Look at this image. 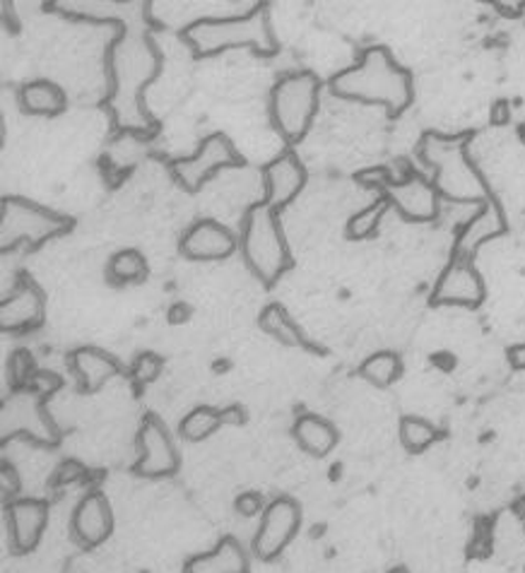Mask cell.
Returning a JSON list of instances; mask_svg holds the SVG:
<instances>
[{"label": "cell", "instance_id": "6da1fadb", "mask_svg": "<svg viewBox=\"0 0 525 573\" xmlns=\"http://www.w3.org/2000/svg\"><path fill=\"white\" fill-rule=\"evenodd\" d=\"M152 27L131 32L121 24V34L106 51L109 94L104 106L119 133H157V121L145 104V90L162 70V53L152 41Z\"/></svg>", "mask_w": 525, "mask_h": 573}, {"label": "cell", "instance_id": "7a4b0ae2", "mask_svg": "<svg viewBox=\"0 0 525 573\" xmlns=\"http://www.w3.org/2000/svg\"><path fill=\"white\" fill-rule=\"evenodd\" d=\"M475 131L465 133H439L426 131L418 143V155L424 166L432 170V184L439 198L451 203L475 205L477 213L482 209L500 207L502 201L490 188L487 178L470 160V143Z\"/></svg>", "mask_w": 525, "mask_h": 573}, {"label": "cell", "instance_id": "3957f363", "mask_svg": "<svg viewBox=\"0 0 525 573\" xmlns=\"http://www.w3.org/2000/svg\"><path fill=\"white\" fill-rule=\"evenodd\" d=\"M328 90L338 100L383 106L391 119L403 114L414 102L412 73L379 44L367 47L354 65L342 68L330 78Z\"/></svg>", "mask_w": 525, "mask_h": 573}, {"label": "cell", "instance_id": "277c9868", "mask_svg": "<svg viewBox=\"0 0 525 573\" xmlns=\"http://www.w3.org/2000/svg\"><path fill=\"white\" fill-rule=\"evenodd\" d=\"M193 59H210L225 51H254L256 55H275L280 51L275 37L268 3H258L251 12L231 18L203 20L182 34Z\"/></svg>", "mask_w": 525, "mask_h": 573}, {"label": "cell", "instance_id": "5b68a950", "mask_svg": "<svg viewBox=\"0 0 525 573\" xmlns=\"http://www.w3.org/2000/svg\"><path fill=\"white\" fill-rule=\"evenodd\" d=\"M239 250L246 268L266 287L278 285L280 277L287 270H292L295 265L292 250H289L287 236L280 225V213L266 201L248 205L241 222Z\"/></svg>", "mask_w": 525, "mask_h": 573}, {"label": "cell", "instance_id": "8992f818", "mask_svg": "<svg viewBox=\"0 0 525 573\" xmlns=\"http://www.w3.org/2000/svg\"><path fill=\"white\" fill-rule=\"evenodd\" d=\"M323 82L311 70L285 73L270 90L268 114L272 129L285 140L287 147L299 145L311 131L316 111H319Z\"/></svg>", "mask_w": 525, "mask_h": 573}, {"label": "cell", "instance_id": "52a82bcc", "mask_svg": "<svg viewBox=\"0 0 525 573\" xmlns=\"http://www.w3.org/2000/svg\"><path fill=\"white\" fill-rule=\"evenodd\" d=\"M73 227L75 219L71 215L30 198H20V195H6L0 207V250L18 246L39 248L71 234Z\"/></svg>", "mask_w": 525, "mask_h": 573}, {"label": "cell", "instance_id": "ba28073f", "mask_svg": "<svg viewBox=\"0 0 525 573\" xmlns=\"http://www.w3.org/2000/svg\"><path fill=\"white\" fill-rule=\"evenodd\" d=\"M244 164L241 152L227 133H210L200 140L198 150L188 157L169 162V174L186 193H198L207 181L223 170H237Z\"/></svg>", "mask_w": 525, "mask_h": 573}, {"label": "cell", "instance_id": "9c48e42d", "mask_svg": "<svg viewBox=\"0 0 525 573\" xmlns=\"http://www.w3.org/2000/svg\"><path fill=\"white\" fill-rule=\"evenodd\" d=\"M137 443H141V458L135 460L133 472L143 480H162L172 478L182 465L178 449L169 434V429L155 415H147L137 431Z\"/></svg>", "mask_w": 525, "mask_h": 573}, {"label": "cell", "instance_id": "30bf717a", "mask_svg": "<svg viewBox=\"0 0 525 573\" xmlns=\"http://www.w3.org/2000/svg\"><path fill=\"white\" fill-rule=\"evenodd\" d=\"M487 299L485 277L475 268V260L451 256L444 273L439 275L432 289V306H463V309H480Z\"/></svg>", "mask_w": 525, "mask_h": 573}, {"label": "cell", "instance_id": "8fae6325", "mask_svg": "<svg viewBox=\"0 0 525 573\" xmlns=\"http://www.w3.org/2000/svg\"><path fill=\"white\" fill-rule=\"evenodd\" d=\"M385 201L391 203L395 213L412 225H430L439 217V193L432 184V178H426L418 170L405 172L403 178H395L393 184L385 186L381 193Z\"/></svg>", "mask_w": 525, "mask_h": 573}, {"label": "cell", "instance_id": "7c38bea8", "mask_svg": "<svg viewBox=\"0 0 525 573\" xmlns=\"http://www.w3.org/2000/svg\"><path fill=\"white\" fill-rule=\"evenodd\" d=\"M301 509L295 499L278 497L272 499L260 515L258 533L254 538V554L260 562L278 559L299 533Z\"/></svg>", "mask_w": 525, "mask_h": 573}, {"label": "cell", "instance_id": "4fadbf2b", "mask_svg": "<svg viewBox=\"0 0 525 573\" xmlns=\"http://www.w3.org/2000/svg\"><path fill=\"white\" fill-rule=\"evenodd\" d=\"M12 434L30 437L39 443H56L61 437L47 415L44 398L32 393L30 388L16 390L3 405V437L10 439Z\"/></svg>", "mask_w": 525, "mask_h": 573}, {"label": "cell", "instance_id": "5bb4252c", "mask_svg": "<svg viewBox=\"0 0 525 573\" xmlns=\"http://www.w3.org/2000/svg\"><path fill=\"white\" fill-rule=\"evenodd\" d=\"M246 3H213V0H178V3H145V18L152 30L186 32L188 27L203 20L244 16L231 12V8H244Z\"/></svg>", "mask_w": 525, "mask_h": 573}, {"label": "cell", "instance_id": "9a60e30c", "mask_svg": "<svg viewBox=\"0 0 525 573\" xmlns=\"http://www.w3.org/2000/svg\"><path fill=\"white\" fill-rule=\"evenodd\" d=\"M47 295L34 279L22 273L10 295L0 301V330L3 332H30L44 326Z\"/></svg>", "mask_w": 525, "mask_h": 573}, {"label": "cell", "instance_id": "2e32d148", "mask_svg": "<svg viewBox=\"0 0 525 573\" xmlns=\"http://www.w3.org/2000/svg\"><path fill=\"white\" fill-rule=\"evenodd\" d=\"M239 250V236L217 219H198L184 232L178 254L188 260H225Z\"/></svg>", "mask_w": 525, "mask_h": 573}, {"label": "cell", "instance_id": "e0dca14e", "mask_svg": "<svg viewBox=\"0 0 525 573\" xmlns=\"http://www.w3.org/2000/svg\"><path fill=\"white\" fill-rule=\"evenodd\" d=\"M307 178L309 174L303 170L301 160L295 155V150H285L282 155L262 166V191H266L262 201L282 213L307 186Z\"/></svg>", "mask_w": 525, "mask_h": 573}, {"label": "cell", "instance_id": "ac0fdd59", "mask_svg": "<svg viewBox=\"0 0 525 573\" xmlns=\"http://www.w3.org/2000/svg\"><path fill=\"white\" fill-rule=\"evenodd\" d=\"M8 533L12 550L18 554H30L39 548L49 523V504L44 499L20 497L6 504Z\"/></svg>", "mask_w": 525, "mask_h": 573}, {"label": "cell", "instance_id": "d6986e66", "mask_svg": "<svg viewBox=\"0 0 525 573\" xmlns=\"http://www.w3.org/2000/svg\"><path fill=\"white\" fill-rule=\"evenodd\" d=\"M114 509L109 504V499L102 492H90L78 501L73 511L71 528L73 538L82 544V548H100L114 533Z\"/></svg>", "mask_w": 525, "mask_h": 573}, {"label": "cell", "instance_id": "ffe728a7", "mask_svg": "<svg viewBox=\"0 0 525 573\" xmlns=\"http://www.w3.org/2000/svg\"><path fill=\"white\" fill-rule=\"evenodd\" d=\"M68 367H71L82 393H96V390L104 388L109 381L116 379V376L126 374L121 361L100 347L73 349V352L68 355Z\"/></svg>", "mask_w": 525, "mask_h": 573}, {"label": "cell", "instance_id": "44dd1931", "mask_svg": "<svg viewBox=\"0 0 525 573\" xmlns=\"http://www.w3.org/2000/svg\"><path fill=\"white\" fill-rule=\"evenodd\" d=\"M246 412L239 405H231V408L217 410L210 405H200V408H193L178 424V434L186 441H205L207 437H213L215 431L223 424H244Z\"/></svg>", "mask_w": 525, "mask_h": 573}, {"label": "cell", "instance_id": "7402d4cb", "mask_svg": "<svg viewBox=\"0 0 525 573\" xmlns=\"http://www.w3.org/2000/svg\"><path fill=\"white\" fill-rule=\"evenodd\" d=\"M184 573H248V556L234 538H225L215 550L191 556Z\"/></svg>", "mask_w": 525, "mask_h": 573}, {"label": "cell", "instance_id": "603a6c76", "mask_svg": "<svg viewBox=\"0 0 525 573\" xmlns=\"http://www.w3.org/2000/svg\"><path fill=\"white\" fill-rule=\"evenodd\" d=\"M18 104L27 116H59L68 106L65 90L51 80L24 82L18 92Z\"/></svg>", "mask_w": 525, "mask_h": 573}, {"label": "cell", "instance_id": "cb8c5ba5", "mask_svg": "<svg viewBox=\"0 0 525 573\" xmlns=\"http://www.w3.org/2000/svg\"><path fill=\"white\" fill-rule=\"evenodd\" d=\"M292 437L301 446L303 453H309L313 458H323L338 446V429L333 422H328L326 417L303 412L297 417V422L292 427Z\"/></svg>", "mask_w": 525, "mask_h": 573}, {"label": "cell", "instance_id": "d4e9b609", "mask_svg": "<svg viewBox=\"0 0 525 573\" xmlns=\"http://www.w3.org/2000/svg\"><path fill=\"white\" fill-rule=\"evenodd\" d=\"M260 330L270 335L272 340H278L285 347H297V349H311V342L303 338L301 328L295 324V318L289 316V311L280 301L268 304L266 309L258 316Z\"/></svg>", "mask_w": 525, "mask_h": 573}, {"label": "cell", "instance_id": "484cf974", "mask_svg": "<svg viewBox=\"0 0 525 573\" xmlns=\"http://www.w3.org/2000/svg\"><path fill=\"white\" fill-rule=\"evenodd\" d=\"M150 275V265L137 248H121L106 263V277L112 285H141Z\"/></svg>", "mask_w": 525, "mask_h": 573}, {"label": "cell", "instance_id": "4316f807", "mask_svg": "<svg viewBox=\"0 0 525 573\" xmlns=\"http://www.w3.org/2000/svg\"><path fill=\"white\" fill-rule=\"evenodd\" d=\"M359 376H362V379L371 386L389 388L400 379V376H403V359H400L395 352L383 349V352L371 355L362 361Z\"/></svg>", "mask_w": 525, "mask_h": 573}, {"label": "cell", "instance_id": "83f0119b", "mask_svg": "<svg viewBox=\"0 0 525 573\" xmlns=\"http://www.w3.org/2000/svg\"><path fill=\"white\" fill-rule=\"evenodd\" d=\"M391 209V203L383 198V195H379V198L371 203L369 207L359 209L357 215H352L348 219V227H344V236L352 242H362V239H369V236H374L379 232V225L383 215L389 213Z\"/></svg>", "mask_w": 525, "mask_h": 573}, {"label": "cell", "instance_id": "f1b7e54d", "mask_svg": "<svg viewBox=\"0 0 525 573\" xmlns=\"http://www.w3.org/2000/svg\"><path fill=\"white\" fill-rule=\"evenodd\" d=\"M439 439V429L424 417L408 415L400 419V443L405 446L410 453H422Z\"/></svg>", "mask_w": 525, "mask_h": 573}, {"label": "cell", "instance_id": "f546056e", "mask_svg": "<svg viewBox=\"0 0 525 573\" xmlns=\"http://www.w3.org/2000/svg\"><path fill=\"white\" fill-rule=\"evenodd\" d=\"M37 371L39 369L34 365V357L27 352V349H18V352H12L10 365H8V381H10L12 390L30 388Z\"/></svg>", "mask_w": 525, "mask_h": 573}, {"label": "cell", "instance_id": "4dcf8cb0", "mask_svg": "<svg viewBox=\"0 0 525 573\" xmlns=\"http://www.w3.org/2000/svg\"><path fill=\"white\" fill-rule=\"evenodd\" d=\"M164 369V357L157 352H141L133 359L131 379L135 386H150L159 379Z\"/></svg>", "mask_w": 525, "mask_h": 573}, {"label": "cell", "instance_id": "1f68e13d", "mask_svg": "<svg viewBox=\"0 0 525 573\" xmlns=\"http://www.w3.org/2000/svg\"><path fill=\"white\" fill-rule=\"evenodd\" d=\"M354 181H357V184L362 186V188H374V191L383 193L385 186L393 184L395 176H393V172L389 170V166L379 164V166H367V170H359V172L354 174Z\"/></svg>", "mask_w": 525, "mask_h": 573}, {"label": "cell", "instance_id": "d6a6232c", "mask_svg": "<svg viewBox=\"0 0 525 573\" xmlns=\"http://www.w3.org/2000/svg\"><path fill=\"white\" fill-rule=\"evenodd\" d=\"M61 386H63L61 376L51 374V371H44V369H39L34 379H32V383H30V390H32V393H37L39 398L47 400L49 396L56 393V390H59Z\"/></svg>", "mask_w": 525, "mask_h": 573}, {"label": "cell", "instance_id": "836d02e7", "mask_svg": "<svg viewBox=\"0 0 525 573\" xmlns=\"http://www.w3.org/2000/svg\"><path fill=\"white\" fill-rule=\"evenodd\" d=\"M0 489H3L6 504H8V501H12V499H20L22 482H20L18 470L12 468L10 463H3V468H0Z\"/></svg>", "mask_w": 525, "mask_h": 573}, {"label": "cell", "instance_id": "e575fe53", "mask_svg": "<svg viewBox=\"0 0 525 573\" xmlns=\"http://www.w3.org/2000/svg\"><path fill=\"white\" fill-rule=\"evenodd\" d=\"M268 504H262V497L258 492H244L237 497V501H234V509H237L239 515H256V513H262L266 511Z\"/></svg>", "mask_w": 525, "mask_h": 573}, {"label": "cell", "instance_id": "d590c367", "mask_svg": "<svg viewBox=\"0 0 525 573\" xmlns=\"http://www.w3.org/2000/svg\"><path fill=\"white\" fill-rule=\"evenodd\" d=\"M506 359H508V365L514 367V369L525 371V342L511 345V347L506 349Z\"/></svg>", "mask_w": 525, "mask_h": 573}, {"label": "cell", "instance_id": "8d00e7d4", "mask_svg": "<svg viewBox=\"0 0 525 573\" xmlns=\"http://www.w3.org/2000/svg\"><path fill=\"white\" fill-rule=\"evenodd\" d=\"M494 10L504 18H521L525 12V3H494Z\"/></svg>", "mask_w": 525, "mask_h": 573}, {"label": "cell", "instance_id": "74e56055", "mask_svg": "<svg viewBox=\"0 0 525 573\" xmlns=\"http://www.w3.org/2000/svg\"><path fill=\"white\" fill-rule=\"evenodd\" d=\"M492 123L494 125H506L508 123V102H496L492 106Z\"/></svg>", "mask_w": 525, "mask_h": 573}, {"label": "cell", "instance_id": "f35d334b", "mask_svg": "<svg viewBox=\"0 0 525 573\" xmlns=\"http://www.w3.org/2000/svg\"><path fill=\"white\" fill-rule=\"evenodd\" d=\"M188 316H191V309L186 304H174V309L169 311L172 324H186Z\"/></svg>", "mask_w": 525, "mask_h": 573}, {"label": "cell", "instance_id": "ab89813d", "mask_svg": "<svg viewBox=\"0 0 525 573\" xmlns=\"http://www.w3.org/2000/svg\"><path fill=\"white\" fill-rule=\"evenodd\" d=\"M518 135H521V140L525 143V125H521V131H518Z\"/></svg>", "mask_w": 525, "mask_h": 573}, {"label": "cell", "instance_id": "60d3db41", "mask_svg": "<svg viewBox=\"0 0 525 573\" xmlns=\"http://www.w3.org/2000/svg\"><path fill=\"white\" fill-rule=\"evenodd\" d=\"M389 573H408L405 569H393V571H389Z\"/></svg>", "mask_w": 525, "mask_h": 573}, {"label": "cell", "instance_id": "b9f144b4", "mask_svg": "<svg viewBox=\"0 0 525 573\" xmlns=\"http://www.w3.org/2000/svg\"><path fill=\"white\" fill-rule=\"evenodd\" d=\"M523 521H525V501H523Z\"/></svg>", "mask_w": 525, "mask_h": 573}]
</instances>
